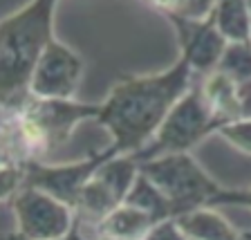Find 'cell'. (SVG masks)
<instances>
[{
  "label": "cell",
  "mask_w": 251,
  "mask_h": 240,
  "mask_svg": "<svg viewBox=\"0 0 251 240\" xmlns=\"http://www.w3.org/2000/svg\"><path fill=\"white\" fill-rule=\"evenodd\" d=\"M193 70L182 56L164 72L124 77L101 101L99 124L112 135L117 155H135L148 146L171 110L191 90Z\"/></svg>",
  "instance_id": "1"
},
{
  "label": "cell",
  "mask_w": 251,
  "mask_h": 240,
  "mask_svg": "<svg viewBox=\"0 0 251 240\" xmlns=\"http://www.w3.org/2000/svg\"><path fill=\"white\" fill-rule=\"evenodd\" d=\"M0 157L14 164L43 162L72 137L78 124L97 121L101 112V104L38 99L29 90L0 99Z\"/></svg>",
  "instance_id": "2"
},
{
  "label": "cell",
  "mask_w": 251,
  "mask_h": 240,
  "mask_svg": "<svg viewBox=\"0 0 251 240\" xmlns=\"http://www.w3.org/2000/svg\"><path fill=\"white\" fill-rule=\"evenodd\" d=\"M54 0H36L0 21V99L29 88L43 52L54 41Z\"/></svg>",
  "instance_id": "3"
},
{
  "label": "cell",
  "mask_w": 251,
  "mask_h": 240,
  "mask_svg": "<svg viewBox=\"0 0 251 240\" xmlns=\"http://www.w3.org/2000/svg\"><path fill=\"white\" fill-rule=\"evenodd\" d=\"M141 173L164 193L175 220L209 207L211 200L222 191V187L195 162L191 153L157 157L141 164Z\"/></svg>",
  "instance_id": "4"
},
{
  "label": "cell",
  "mask_w": 251,
  "mask_h": 240,
  "mask_svg": "<svg viewBox=\"0 0 251 240\" xmlns=\"http://www.w3.org/2000/svg\"><path fill=\"white\" fill-rule=\"evenodd\" d=\"M222 124L213 115L211 106L206 104L200 88L188 90L186 97L171 110V115L157 131L152 141L135 153V160L139 164L152 162L164 155H177L188 153L198 141L206 139L209 135H218Z\"/></svg>",
  "instance_id": "5"
},
{
  "label": "cell",
  "mask_w": 251,
  "mask_h": 240,
  "mask_svg": "<svg viewBox=\"0 0 251 240\" xmlns=\"http://www.w3.org/2000/svg\"><path fill=\"white\" fill-rule=\"evenodd\" d=\"M112 157L119 155L115 153L112 146H108L99 153L83 157V160H76V162H63V164L27 162L23 164V168H25V187L38 188V191L61 200L63 204H68L70 209L76 211L85 184Z\"/></svg>",
  "instance_id": "6"
},
{
  "label": "cell",
  "mask_w": 251,
  "mask_h": 240,
  "mask_svg": "<svg viewBox=\"0 0 251 240\" xmlns=\"http://www.w3.org/2000/svg\"><path fill=\"white\" fill-rule=\"evenodd\" d=\"M9 204L16 234L27 240H63L78 225L76 211L38 188L23 187Z\"/></svg>",
  "instance_id": "7"
},
{
  "label": "cell",
  "mask_w": 251,
  "mask_h": 240,
  "mask_svg": "<svg viewBox=\"0 0 251 240\" xmlns=\"http://www.w3.org/2000/svg\"><path fill=\"white\" fill-rule=\"evenodd\" d=\"M83 79V61L65 43L54 38L43 52L29 81V94L38 99L72 101Z\"/></svg>",
  "instance_id": "8"
},
{
  "label": "cell",
  "mask_w": 251,
  "mask_h": 240,
  "mask_svg": "<svg viewBox=\"0 0 251 240\" xmlns=\"http://www.w3.org/2000/svg\"><path fill=\"white\" fill-rule=\"evenodd\" d=\"M166 21L171 23L173 31H175L179 54L191 65L193 72L206 77L213 70H218L229 43L215 27L213 14H211V18H204V21H186L179 16L166 14Z\"/></svg>",
  "instance_id": "9"
},
{
  "label": "cell",
  "mask_w": 251,
  "mask_h": 240,
  "mask_svg": "<svg viewBox=\"0 0 251 240\" xmlns=\"http://www.w3.org/2000/svg\"><path fill=\"white\" fill-rule=\"evenodd\" d=\"M200 90H202L206 104L211 106L213 115L218 117V121L222 126L242 119L240 99H238V83L231 77H226L225 72L213 70L211 74H206L202 79V83H200Z\"/></svg>",
  "instance_id": "10"
},
{
  "label": "cell",
  "mask_w": 251,
  "mask_h": 240,
  "mask_svg": "<svg viewBox=\"0 0 251 240\" xmlns=\"http://www.w3.org/2000/svg\"><path fill=\"white\" fill-rule=\"evenodd\" d=\"M157 225L159 222L146 211L124 202L97 227V236H108L115 240H144Z\"/></svg>",
  "instance_id": "11"
},
{
  "label": "cell",
  "mask_w": 251,
  "mask_h": 240,
  "mask_svg": "<svg viewBox=\"0 0 251 240\" xmlns=\"http://www.w3.org/2000/svg\"><path fill=\"white\" fill-rule=\"evenodd\" d=\"M177 225L188 240H238L240 236V231L213 207H202L182 215Z\"/></svg>",
  "instance_id": "12"
},
{
  "label": "cell",
  "mask_w": 251,
  "mask_h": 240,
  "mask_svg": "<svg viewBox=\"0 0 251 240\" xmlns=\"http://www.w3.org/2000/svg\"><path fill=\"white\" fill-rule=\"evenodd\" d=\"M213 21L218 31L229 43H251V5L242 0L215 2Z\"/></svg>",
  "instance_id": "13"
},
{
  "label": "cell",
  "mask_w": 251,
  "mask_h": 240,
  "mask_svg": "<svg viewBox=\"0 0 251 240\" xmlns=\"http://www.w3.org/2000/svg\"><path fill=\"white\" fill-rule=\"evenodd\" d=\"M126 204L146 211V213L152 215L157 222L175 220L173 218V209H171V204H168V200L164 198L162 191H159V188H157L144 173H139L137 182L132 184L130 193H128V198H126Z\"/></svg>",
  "instance_id": "14"
},
{
  "label": "cell",
  "mask_w": 251,
  "mask_h": 240,
  "mask_svg": "<svg viewBox=\"0 0 251 240\" xmlns=\"http://www.w3.org/2000/svg\"><path fill=\"white\" fill-rule=\"evenodd\" d=\"M218 70L225 72L226 77H231L235 83H249L251 81V43H231V45H226Z\"/></svg>",
  "instance_id": "15"
},
{
  "label": "cell",
  "mask_w": 251,
  "mask_h": 240,
  "mask_svg": "<svg viewBox=\"0 0 251 240\" xmlns=\"http://www.w3.org/2000/svg\"><path fill=\"white\" fill-rule=\"evenodd\" d=\"M152 9H157L162 16H179L186 21H204L211 18L215 9V2H202V0H179V2H157L152 5Z\"/></svg>",
  "instance_id": "16"
},
{
  "label": "cell",
  "mask_w": 251,
  "mask_h": 240,
  "mask_svg": "<svg viewBox=\"0 0 251 240\" xmlns=\"http://www.w3.org/2000/svg\"><path fill=\"white\" fill-rule=\"evenodd\" d=\"M23 187H25V168H23V164H14V162L0 164V195H2V202L9 204Z\"/></svg>",
  "instance_id": "17"
},
{
  "label": "cell",
  "mask_w": 251,
  "mask_h": 240,
  "mask_svg": "<svg viewBox=\"0 0 251 240\" xmlns=\"http://www.w3.org/2000/svg\"><path fill=\"white\" fill-rule=\"evenodd\" d=\"M218 135L226 144H231L235 151L251 155V119H238L231 121V124H225L218 131Z\"/></svg>",
  "instance_id": "18"
},
{
  "label": "cell",
  "mask_w": 251,
  "mask_h": 240,
  "mask_svg": "<svg viewBox=\"0 0 251 240\" xmlns=\"http://www.w3.org/2000/svg\"><path fill=\"white\" fill-rule=\"evenodd\" d=\"M209 207H245L251 209V188H222L209 202Z\"/></svg>",
  "instance_id": "19"
},
{
  "label": "cell",
  "mask_w": 251,
  "mask_h": 240,
  "mask_svg": "<svg viewBox=\"0 0 251 240\" xmlns=\"http://www.w3.org/2000/svg\"><path fill=\"white\" fill-rule=\"evenodd\" d=\"M144 240H188V238L179 229L177 220H166V222H159Z\"/></svg>",
  "instance_id": "20"
},
{
  "label": "cell",
  "mask_w": 251,
  "mask_h": 240,
  "mask_svg": "<svg viewBox=\"0 0 251 240\" xmlns=\"http://www.w3.org/2000/svg\"><path fill=\"white\" fill-rule=\"evenodd\" d=\"M2 240H27V238H23L21 234H16V231H14V234H5V236H2ZM63 240H88V238H85V234L81 231V222L74 227V231L68 236V238H63Z\"/></svg>",
  "instance_id": "21"
},
{
  "label": "cell",
  "mask_w": 251,
  "mask_h": 240,
  "mask_svg": "<svg viewBox=\"0 0 251 240\" xmlns=\"http://www.w3.org/2000/svg\"><path fill=\"white\" fill-rule=\"evenodd\" d=\"M238 240H251V229L240 231V236H238Z\"/></svg>",
  "instance_id": "22"
},
{
  "label": "cell",
  "mask_w": 251,
  "mask_h": 240,
  "mask_svg": "<svg viewBox=\"0 0 251 240\" xmlns=\"http://www.w3.org/2000/svg\"><path fill=\"white\" fill-rule=\"evenodd\" d=\"M94 240H115V238H108V236H97Z\"/></svg>",
  "instance_id": "23"
},
{
  "label": "cell",
  "mask_w": 251,
  "mask_h": 240,
  "mask_svg": "<svg viewBox=\"0 0 251 240\" xmlns=\"http://www.w3.org/2000/svg\"><path fill=\"white\" fill-rule=\"evenodd\" d=\"M249 5H251V2H249Z\"/></svg>",
  "instance_id": "24"
}]
</instances>
